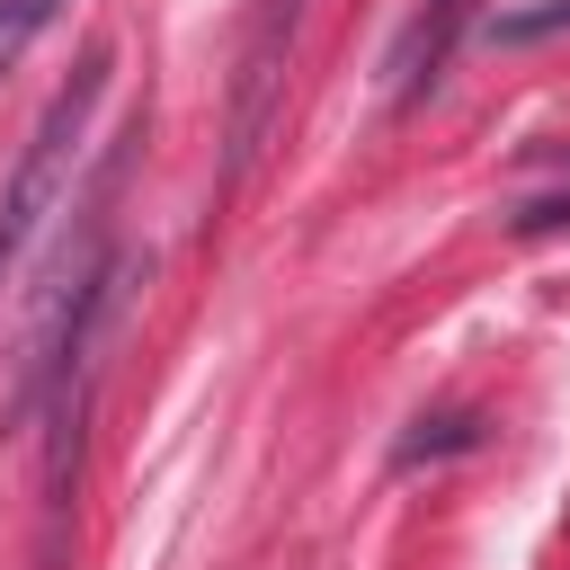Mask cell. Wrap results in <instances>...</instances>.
I'll use <instances>...</instances> for the list:
<instances>
[{
	"label": "cell",
	"mask_w": 570,
	"mask_h": 570,
	"mask_svg": "<svg viewBox=\"0 0 570 570\" xmlns=\"http://www.w3.org/2000/svg\"><path fill=\"white\" fill-rule=\"evenodd\" d=\"M98 98H107V53H89V62L53 89V107L36 116L27 160H18V178H9V196H0V285L27 267V249L45 240V223L71 214V178H80V151H89V116H98Z\"/></svg>",
	"instance_id": "cell-1"
},
{
	"label": "cell",
	"mask_w": 570,
	"mask_h": 570,
	"mask_svg": "<svg viewBox=\"0 0 570 570\" xmlns=\"http://www.w3.org/2000/svg\"><path fill=\"white\" fill-rule=\"evenodd\" d=\"M303 9H312V0H258V9H249L240 62H232V151H223V178H249L258 151H267V134H276L285 62H294V36H303Z\"/></svg>",
	"instance_id": "cell-2"
},
{
	"label": "cell",
	"mask_w": 570,
	"mask_h": 570,
	"mask_svg": "<svg viewBox=\"0 0 570 570\" xmlns=\"http://www.w3.org/2000/svg\"><path fill=\"white\" fill-rule=\"evenodd\" d=\"M463 9L472 0H428L419 18H410V36H401V53H392V89L410 98L419 80H436V62H445V45H454V27H463Z\"/></svg>",
	"instance_id": "cell-3"
},
{
	"label": "cell",
	"mask_w": 570,
	"mask_h": 570,
	"mask_svg": "<svg viewBox=\"0 0 570 570\" xmlns=\"http://www.w3.org/2000/svg\"><path fill=\"white\" fill-rule=\"evenodd\" d=\"M53 9H62V0H0V71H9L45 27H53Z\"/></svg>",
	"instance_id": "cell-4"
},
{
	"label": "cell",
	"mask_w": 570,
	"mask_h": 570,
	"mask_svg": "<svg viewBox=\"0 0 570 570\" xmlns=\"http://www.w3.org/2000/svg\"><path fill=\"white\" fill-rule=\"evenodd\" d=\"M561 27H570V0H534V9H508L499 18V45H543Z\"/></svg>",
	"instance_id": "cell-5"
},
{
	"label": "cell",
	"mask_w": 570,
	"mask_h": 570,
	"mask_svg": "<svg viewBox=\"0 0 570 570\" xmlns=\"http://www.w3.org/2000/svg\"><path fill=\"white\" fill-rule=\"evenodd\" d=\"M570 223V205H534V214H517V232H561Z\"/></svg>",
	"instance_id": "cell-6"
}]
</instances>
